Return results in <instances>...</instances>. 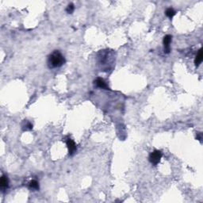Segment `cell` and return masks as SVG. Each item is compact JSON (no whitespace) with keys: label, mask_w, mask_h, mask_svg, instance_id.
<instances>
[{"label":"cell","mask_w":203,"mask_h":203,"mask_svg":"<svg viewBox=\"0 0 203 203\" xmlns=\"http://www.w3.org/2000/svg\"><path fill=\"white\" fill-rule=\"evenodd\" d=\"M197 140H198L200 141H202V133L201 132H198L196 135Z\"/></svg>","instance_id":"obj_12"},{"label":"cell","mask_w":203,"mask_h":203,"mask_svg":"<svg viewBox=\"0 0 203 203\" xmlns=\"http://www.w3.org/2000/svg\"><path fill=\"white\" fill-rule=\"evenodd\" d=\"M74 11H75V7H74V5H73L72 3L68 4V7H67V8H66V12H67L68 14H72V13L74 12Z\"/></svg>","instance_id":"obj_11"},{"label":"cell","mask_w":203,"mask_h":203,"mask_svg":"<svg viewBox=\"0 0 203 203\" xmlns=\"http://www.w3.org/2000/svg\"><path fill=\"white\" fill-rule=\"evenodd\" d=\"M203 60V54H202V49H201L198 52V53L197 54L196 57H195V60H194V64L196 67H198L201 63L202 62Z\"/></svg>","instance_id":"obj_7"},{"label":"cell","mask_w":203,"mask_h":203,"mask_svg":"<svg viewBox=\"0 0 203 203\" xmlns=\"http://www.w3.org/2000/svg\"><path fill=\"white\" fill-rule=\"evenodd\" d=\"M65 63V58L60 51H54L48 57V65L50 68H60Z\"/></svg>","instance_id":"obj_1"},{"label":"cell","mask_w":203,"mask_h":203,"mask_svg":"<svg viewBox=\"0 0 203 203\" xmlns=\"http://www.w3.org/2000/svg\"><path fill=\"white\" fill-rule=\"evenodd\" d=\"M95 83L97 87H99V88H102V89H105V90L109 89V87L107 86L106 83L104 81L103 79L97 78L96 79H95Z\"/></svg>","instance_id":"obj_5"},{"label":"cell","mask_w":203,"mask_h":203,"mask_svg":"<svg viewBox=\"0 0 203 203\" xmlns=\"http://www.w3.org/2000/svg\"><path fill=\"white\" fill-rule=\"evenodd\" d=\"M163 156V153L161 152V151L159 150H155L152 152H151L148 157V160L151 164L154 165V166H156L157 164L160 162L161 158Z\"/></svg>","instance_id":"obj_2"},{"label":"cell","mask_w":203,"mask_h":203,"mask_svg":"<svg viewBox=\"0 0 203 203\" xmlns=\"http://www.w3.org/2000/svg\"><path fill=\"white\" fill-rule=\"evenodd\" d=\"M0 186L2 190H6L8 188L9 186V179L7 176L3 175L1 178H0Z\"/></svg>","instance_id":"obj_6"},{"label":"cell","mask_w":203,"mask_h":203,"mask_svg":"<svg viewBox=\"0 0 203 203\" xmlns=\"http://www.w3.org/2000/svg\"><path fill=\"white\" fill-rule=\"evenodd\" d=\"M66 144H67V147H68V148L69 155H70V156H73V155L75 153L76 150H77V148H76L75 142H74L72 140L69 138V139L67 140Z\"/></svg>","instance_id":"obj_4"},{"label":"cell","mask_w":203,"mask_h":203,"mask_svg":"<svg viewBox=\"0 0 203 203\" xmlns=\"http://www.w3.org/2000/svg\"><path fill=\"white\" fill-rule=\"evenodd\" d=\"M172 40V37L171 35H166L164 37V41H163V44H164V53H170L171 52V47H170V44Z\"/></svg>","instance_id":"obj_3"},{"label":"cell","mask_w":203,"mask_h":203,"mask_svg":"<svg viewBox=\"0 0 203 203\" xmlns=\"http://www.w3.org/2000/svg\"><path fill=\"white\" fill-rule=\"evenodd\" d=\"M29 188H31V189L39 190V183L36 180H32L31 182H29Z\"/></svg>","instance_id":"obj_10"},{"label":"cell","mask_w":203,"mask_h":203,"mask_svg":"<svg viewBox=\"0 0 203 203\" xmlns=\"http://www.w3.org/2000/svg\"><path fill=\"white\" fill-rule=\"evenodd\" d=\"M165 14H166L169 18H172L175 16V14H176V12H175V11L173 8H171V7H170V8H168V9L166 10Z\"/></svg>","instance_id":"obj_9"},{"label":"cell","mask_w":203,"mask_h":203,"mask_svg":"<svg viewBox=\"0 0 203 203\" xmlns=\"http://www.w3.org/2000/svg\"><path fill=\"white\" fill-rule=\"evenodd\" d=\"M22 129H23L24 131L31 130V129H33V125L29 121L25 120V121L23 122V125H22Z\"/></svg>","instance_id":"obj_8"}]
</instances>
